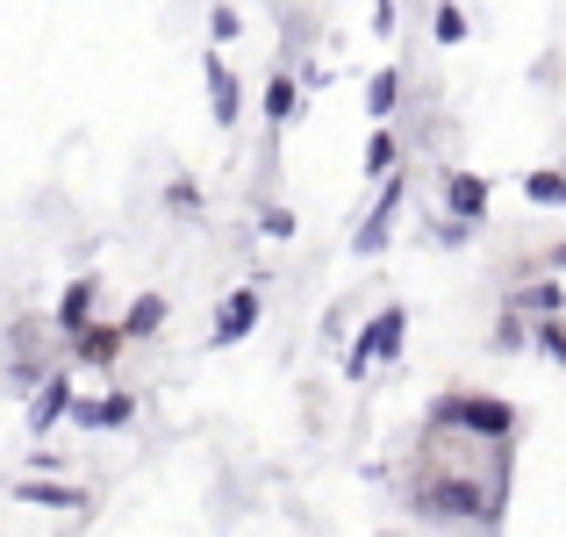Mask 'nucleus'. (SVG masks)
Masks as SVG:
<instances>
[{
  "mask_svg": "<svg viewBox=\"0 0 566 537\" xmlns=\"http://www.w3.org/2000/svg\"><path fill=\"white\" fill-rule=\"evenodd\" d=\"M452 415L467 430H481V438H502V430H510V409H502V401H452Z\"/></svg>",
  "mask_w": 566,
  "mask_h": 537,
  "instance_id": "obj_1",
  "label": "nucleus"
},
{
  "mask_svg": "<svg viewBox=\"0 0 566 537\" xmlns=\"http://www.w3.org/2000/svg\"><path fill=\"white\" fill-rule=\"evenodd\" d=\"M395 345H401V316H380L374 330L359 337V351H352V372H366V366H374L380 351H395Z\"/></svg>",
  "mask_w": 566,
  "mask_h": 537,
  "instance_id": "obj_2",
  "label": "nucleus"
},
{
  "mask_svg": "<svg viewBox=\"0 0 566 537\" xmlns=\"http://www.w3.org/2000/svg\"><path fill=\"white\" fill-rule=\"evenodd\" d=\"M251 323H259V294H237V302L222 308V323H216V345H237Z\"/></svg>",
  "mask_w": 566,
  "mask_h": 537,
  "instance_id": "obj_3",
  "label": "nucleus"
},
{
  "mask_svg": "<svg viewBox=\"0 0 566 537\" xmlns=\"http://www.w3.org/2000/svg\"><path fill=\"white\" fill-rule=\"evenodd\" d=\"M395 208H401V193L387 187V201L366 215V230H359V251H380V244H387V230H395Z\"/></svg>",
  "mask_w": 566,
  "mask_h": 537,
  "instance_id": "obj_4",
  "label": "nucleus"
},
{
  "mask_svg": "<svg viewBox=\"0 0 566 537\" xmlns=\"http://www.w3.org/2000/svg\"><path fill=\"white\" fill-rule=\"evenodd\" d=\"M481 201H488V187L459 172V179H452V208H459V215H481Z\"/></svg>",
  "mask_w": 566,
  "mask_h": 537,
  "instance_id": "obj_5",
  "label": "nucleus"
},
{
  "mask_svg": "<svg viewBox=\"0 0 566 537\" xmlns=\"http://www.w3.org/2000/svg\"><path fill=\"white\" fill-rule=\"evenodd\" d=\"M208 94H216V115L230 123V115H237V86H230V72H222V65H208Z\"/></svg>",
  "mask_w": 566,
  "mask_h": 537,
  "instance_id": "obj_6",
  "label": "nucleus"
},
{
  "mask_svg": "<svg viewBox=\"0 0 566 537\" xmlns=\"http://www.w3.org/2000/svg\"><path fill=\"white\" fill-rule=\"evenodd\" d=\"M123 415H129V401H94V409H80V423H123Z\"/></svg>",
  "mask_w": 566,
  "mask_h": 537,
  "instance_id": "obj_7",
  "label": "nucleus"
},
{
  "mask_svg": "<svg viewBox=\"0 0 566 537\" xmlns=\"http://www.w3.org/2000/svg\"><path fill=\"white\" fill-rule=\"evenodd\" d=\"M430 509H452V516H473V495H467V487H444V495H430Z\"/></svg>",
  "mask_w": 566,
  "mask_h": 537,
  "instance_id": "obj_8",
  "label": "nucleus"
},
{
  "mask_svg": "<svg viewBox=\"0 0 566 537\" xmlns=\"http://www.w3.org/2000/svg\"><path fill=\"white\" fill-rule=\"evenodd\" d=\"M459 36H467V14H459V8H438V43H459Z\"/></svg>",
  "mask_w": 566,
  "mask_h": 537,
  "instance_id": "obj_9",
  "label": "nucleus"
},
{
  "mask_svg": "<svg viewBox=\"0 0 566 537\" xmlns=\"http://www.w3.org/2000/svg\"><path fill=\"white\" fill-rule=\"evenodd\" d=\"M531 193H538V201H559V208H566V179H553V172L531 179Z\"/></svg>",
  "mask_w": 566,
  "mask_h": 537,
  "instance_id": "obj_10",
  "label": "nucleus"
},
{
  "mask_svg": "<svg viewBox=\"0 0 566 537\" xmlns=\"http://www.w3.org/2000/svg\"><path fill=\"white\" fill-rule=\"evenodd\" d=\"M387 108H395V72H380V80H374V115H387Z\"/></svg>",
  "mask_w": 566,
  "mask_h": 537,
  "instance_id": "obj_11",
  "label": "nucleus"
},
{
  "mask_svg": "<svg viewBox=\"0 0 566 537\" xmlns=\"http://www.w3.org/2000/svg\"><path fill=\"white\" fill-rule=\"evenodd\" d=\"M387 166H395V144L374 137V151H366V172H387Z\"/></svg>",
  "mask_w": 566,
  "mask_h": 537,
  "instance_id": "obj_12",
  "label": "nucleus"
},
{
  "mask_svg": "<svg viewBox=\"0 0 566 537\" xmlns=\"http://www.w3.org/2000/svg\"><path fill=\"white\" fill-rule=\"evenodd\" d=\"M294 108V86H265V115H287Z\"/></svg>",
  "mask_w": 566,
  "mask_h": 537,
  "instance_id": "obj_13",
  "label": "nucleus"
},
{
  "mask_svg": "<svg viewBox=\"0 0 566 537\" xmlns=\"http://www.w3.org/2000/svg\"><path fill=\"white\" fill-rule=\"evenodd\" d=\"M57 409H65V380H57V387H51V394H43V401H36V423H51V415H57Z\"/></svg>",
  "mask_w": 566,
  "mask_h": 537,
  "instance_id": "obj_14",
  "label": "nucleus"
},
{
  "mask_svg": "<svg viewBox=\"0 0 566 537\" xmlns=\"http://www.w3.org/2000/svg\"><path fill=\"white\" fill-rule=\"evenodd\" d=\"M158 316H166V302H137V316H129V330H151Z\"/></svg>",
  "mask_w": 566,
  "mask_h": 537,
  "instance_id": "obj_15",
  "label": "nucleus"
},
{
  "mask_svg": "<svg viewBox=\"0 0 566 537\" xmlns=\"http://www.w3.org/2000/svg\"><path fill=\"white\" fill-rule=\"evenodd\" d=\"M65 323H72V330L86 323V287H72V294H65Z\"/></svg>",
  "mask_w": 566,
  "mask_h": 537,
  "instance_id": "obj_16",
  "label": "nucleus"
}]
</instances>
